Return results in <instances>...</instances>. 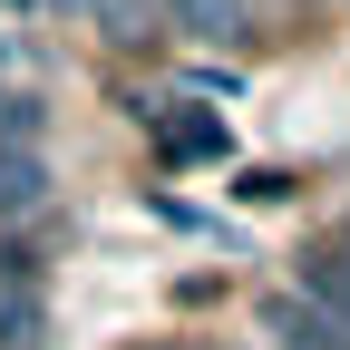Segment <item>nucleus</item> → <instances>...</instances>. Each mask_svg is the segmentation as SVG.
<instances>
[{
	"label": "nucleus",
	"mask_w": 350,
	"mask_h": 350,
	"mask_svg": "<svg viewBox=\"0 0 350 350\" xmlns=\"http://www.w3.org/2000/svg\"><path fill=\"white\" fill-rule=\"evenodd\" d=\"M292 292H301V301H321V312L350 331V224H340V234H321L312 253L292 262Z\"/></svg>",
	"instance_id": "f03ea898"
},
{
	"label": "nucleus",
	"mask_w": 350,
	"mask_h": 350,
	"mask_svg": "<svg viewBox=\"0 0 350 350\" xmlns=\"http://www.w3.org/2000/svg\"><path fill=\"white\" fill-rule=\"evenodd\" d=\"M262 350H350V331L321 312V301L273 292V301H262Z\"/></svg>",
	"instance_id": "f257e3e1"
},
{
	"label": "nucleus",
	"mask_w": 350,
	"mask_h": 350,
	"mask_svg": "<svg viewBox=\"0 0 350 350\" xmlns=\"http://www.w3.org/2000/svg\"><path fill=\"white\" fill-rule=\"evenodd\" d=\"M146 350H195V340H146Z\"/></svg>",
	"instance_id": "423d86ee"
},
{
	"label": "nucleus",
	"mask_w": 350,
	"mask_h": 350,
	"mask_svg": "<svg viewBox=\"0 0 350 350\" xmlns=\"http://www.w3.org/2000/svg\"><path fill=\"white\" fill-rule=\"evenodd\" d=\"M78 20H98L117 49H137V39H156V20H165V0H78Z\"/></svg>",
	"instance_id": "20e7f679"
},
{
	"label": "nucleus",
	"mask_w": 350,
	"mask_h": 350,
	"mask_svg": "<svg viewBox=\"0 0 350 350\" xmlns=\"http://www.w3.org/2000/svg\"><path fill=\"white\" fill-rule=\"evenodd\" d=\"M10 10H29V20H78V0H10Z\"/></svg>",
	"instance_id": "39448f33"
},
{
	"label": "nucleus",
	"mask_w": 350,
	"mask_h": 350,
	"mask_svg": "<svg viewBox=\"0 0 350 350\" xmlns=\"http://www.w3.org/2000/svg\"><path fill=\"white\" fill-rule=\"evenodd\" d=\"M165 20L185 29V39H214V49H224V39L253 29V0H165Z\"/></svg>",
	"instance_id": "7ed1b4c3"
}]
</instances>
